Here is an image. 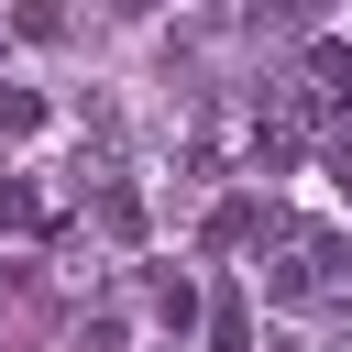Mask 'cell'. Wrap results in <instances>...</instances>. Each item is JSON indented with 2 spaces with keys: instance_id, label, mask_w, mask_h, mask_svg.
<instances>
[{
  "instance_id": "6da1fadb",
  "label": "cell",
  "mask_w": 352,
  "mask_h": 352,
  "mask_svg": "<svg viewBox=\"0 0 352 352\" xmlns=\"http://www.w3.org/2000/svg\"><path fill=\"white\" fill-rule=\"evenodd\" d=\"M0 231H33V187H22L11 165H0Z\"/></svg>"
}]
</instances>
